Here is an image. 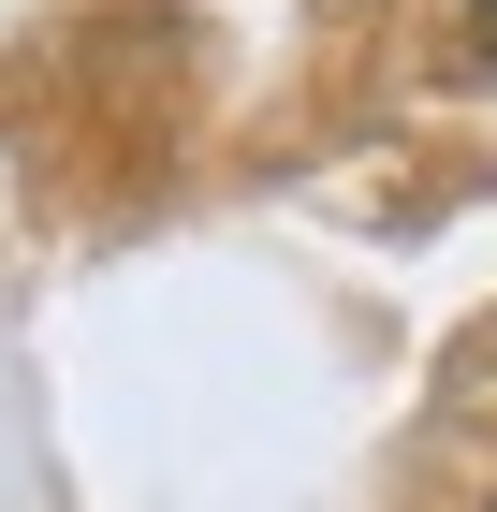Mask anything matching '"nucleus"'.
I'll return each mask as SVG.
<instances>
[{"mask_svg": "<svg viewBox=\"0 0 497 512\" xmlns=\"http://www.w3.org/2000/svg\"><path fill=\"white\" fill-rule=\"evenodd\" d=\"M468 59H483V74H497V0H468Z\"/></svg>", "mask_w": 497, "mask_h": 512, "instance_id": "obj_1", "label": "nucleus"}]
</instances>
